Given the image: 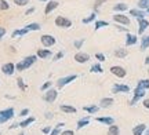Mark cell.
Instances as JSON below:
<instances>
[{"instance_id":"cell-15","label":"cell","mask_w":149,"mask_h":135,"mask_svg":"<svg viewBox=\"0 0 149 135\" xmlns=\"http://www.w3.org/2000/svg\"><path fill=\"white\" fill-rule=\"evenodd\" d=\"M51 51H48V50H39V51H37V57H39V58H42V60H46V58H48V57H51Z\"/></svg>"},{"instance_id":"cell-6","label":"cell","mask_w":149,"mask_h":135,"mask_svg":"<svg viewBox=\"0 0 149 135\" xmlns=\"http://www.w3.org/2000/svg\"><path fill=\"white\" fill-rule=\"evenodd\" d=\"M57 97H58V92L55 91V90H48V91L44 94V101L53 103L54 101L57 99Z\"/></svg>"},{"instance_id":"cell-16","label":"cell","mask_w":149,"mask_h":135,"mask_svg":"<svg viewBox=\"0 0 149 135\" xmlns=\"http://www.w3.org/2000/svg\"><path fill=\"white\" fill-rule=\"evenodd\" d=\"M145 128H146V125L145 124H138L137 127H134L133 134L134 135H142L144 134V131H145Z\"/></svg>"},{"instance_id":"cell-8","label":"cell","mask_w":149,"mask_h":135,"mask_svg":"<svg viewBox=\"0 0 149 135\" xmlns=\"http://www.w3.org/2000/svg\"><path fill=\"white\" fill-rule=\"evenodd\" d=\"M76 77H77L76 75H70V76H66V77L59 79V80H58V87H64V86H66V84H69L70 81L76 80Z\"/></svg>"},{"instance_id":"cell-45","label":"cell","mask_w":149,"mask_h":135,"mask_svg":"<svg viewBox=\"0 0 149 135\" xmlns=\"http://www.w3.org/2000/svg\"><path fill=\"white\" fill-rule=\"evenodd\" d=\"M4 35H6V29H4V28H0V39L3 37Z\"/></svg>"},{"instance_id":"cell-53","label":"cell","mask_w":149,"mask_h":135,"mask_svg":"<svg viewBox=\"0 0 149 135\" xmlns=\"http://www.w3.org/2000/svg\"><path fill=\"white\" fill-rule=\"evenodd\" d=\"M42 1H47V0H42Z\"/></svg>"},{"instance_id":"cell-12","label":"cell","mask_w":149,"mask_h":135,"mask_svg":"<svg viewBox=\"0 0 149 135\" xmlns=\"http://www.w3.org/2000/svg\"><path fill=\"white\" fill-rule=\"evenodd\" d=\"M112 91L115 92V94H117V92H128L130 91V87L124 86V84H115Z\"/></svg>"},{"instance_id":"cell-22","label":"cell","mask_w":149,"mask_h":135,"mask_svg":"<svg viewBox=\"0 0 149 135\" xmlns=\"http://www.w3.org/2000/svg\"><path fill=\"white\" fill-rule=\"evenodd\" d=\"M115 55H116L117 58H124L126 55H127V50H124V48H119L115 51Z\"/></svg>"},{"instance_id":"cell-28","label":"cell","mask_w":149,"mask_h":135,"mask_svg":"<svg viewBox=\"0 0 149 135\" xmlns=\"http://www.w3.org/2000/svg\"><path fill=\"white\" fill-rule=\"evenodd\" d=\"M113 10L115 11H126L127 10V4H124V3H119L113 7Z\"/></svg>"},{"instance_id":"cell-46","label":"cell","mask_w":149,"mask_h":135,"mask_svg":"<svg viewBox=\"0 0 149 135\" xmlns=\"http://www.w3.org/2000/svg\"><path fill=\"white\" fill-rule=\"evenodd\" d=\"M43 132H44V134H48V132H51V127H46V128H43Z\"/></svg>"},{"instance_id":"cell-49","label":"cell","mask_w":149,"mask_h":135,"mask_svg":"<svg viewBox=\"0 0 149 135\" xmlns=\"http://www.w3.org/2000/svg\"><path fill=\"white\" fill-rule=\"evenodd\" d=\"M33 11H35V8H31V10H28V11H26V15H29V14H32Z\"/></svg>"},{"instance_id":"cell-29","label":"cell","mask_w":149,"mask_h":135,"mask_svg":"<svg viewBox=\"0 0 149 135\" xmlns=\"http://www.w3.org/2000/svg\"><path fill=\"white\" fill-rule=\"evenodd\" d=\"M98 106H84V110L88 112V113H97L98 112Z\"/></svg>"},{"instance_id":"cell-40","label":"cell","mask_w":149,"mask_h":135,"mask_svg":"<svg viewBox=\"0 0 149 135\" xmlns=\"http://www.w3.org/2000/svg\"><path fill=\"white\" fill-rule=\"evenodd\" d=\"M48 87H51V81H47L46 84H43V86H42V91H44V90H47Z\"/></svg>"},{"instance_id":"cell-7","label":"cell","mask_w":149,"mask_h":135,"mask_svg":"<svg viewBox=\"0 0 149 135\" xmlns=\"http://www.w3.org/2000/svg\"><path fill=\"white\" fill-rule=\"evenodd\" d=\"M14 70H15V65L14 64H11V62H8V64H4V65L1 66V72L4 73V75H13L14 73Z\"/></svg>"},{"instance_id":"cell-1","label":"cell","mask_w":149,"mask_h":135,"mask_svg":"<svg viewBox=\"0 0 149 135\" xmlns=\"http://www.w3.org/2000/svg\"><path fill=\"white\" fill-rule=\"evenodd\" d=\"M35 61H36V57H35V55L26 57L22 62H18V64H17V66H15L17 70H25V69H28V68H31V65L35 64Z\"/></svg>"},{"instance_id":"cell-41","label":"cell","mask_w":149,"mask_h":135,"mask_svg":"<svg viewBox=\"0 0 149 135\" xmlns=\"http://www.w3.org/2000/svg\"><path fill=\"white\" fill-rule=\"evenodd\" d=\"M61 135H74V132L72 130H66V131H62Z\"/></svg>"},{"instance_id":"cell-3","label":"cell","mask_w":149,"mask_h":135,"mask_svg":"<svg viewBox=\"0 0 149 135\" xmlns=\"http://www.w3.org/2000/svg\"><path fill=\"white\" fill-rule=\"evenodd\" d=\"M13 116H14V109L13 108L1 110V112H0V124H3L6 121H8L10 119H13Z\"/></svg>"},{"instance_id":"cell-51","label":"cell","mask_w":149,"mask_h":135,"mask_svg":"<svg viewBox=\"0 0 149 135\" xmlns=\"http://www.w3.org/2000/svg\"><path fill=\"white\" fill-rule=\"evenodd\" d=\"M145 135H149V130H148V131H146V134H145Z\"/></svg>"},{"instance_id":"cell-18","label":"cell","mask_w":149,"mask_h":135,"mask_svg":"<svg viewBox=\"0 0 149 135\" xmlns=\"http://www.w3.org/2000/svg\"><path fill=\"white\" fill-rule=\"evenodd\" d=\"M137 36L135 35H127V39H126V46H133V44L137 43Z\"/></svg>"},{"instance_id":"cell-24","label":"cell","mask_w":149,"mask_h":135,"mask_svg":"<svg viewBox=\"0 0 149 135\" xmlns=\"http://www.w3.org/2000/svg\"><path fill=\"white\" fill-rule=\"evenodd\" d=\"M88 123H90V119H88V117L79 120V121H77V128H83L86 125H88Z\"/></svg>"},{"instance_id":"cell-25","label":"cell","mask_w":149,"mask_h":135,"mask_svg":"<svg viewBox=\"0 0 149 135\" xmlns=\"http://www.w3.org/2000/svg\"><path fill=\"white\" fill-rule=\"evenodd\" d=\"M130 14L131 15H134V17H137V18H144V15H145V12H142L141 10H130Z\"/></svg>"},{"instance_id":"cell-19","label":"cell","mask_w":149,"mask_h":135,"mask_svg":"<svg viewBox=\"0 0 149 135\" xmlns=\"http://www.w3.org/2000/svg\"><path fill=\"white\" fill-rule=\"evenodd\" d=\"M97 121L98 123H104V124H113V119L112 117H97Z\"/></svg>"},{"instance_id":"cell-35","label":"cell","mask_w":149,"mask_h":135,"mask_svg":"<svg viewBox=\"0 0 149 135\" xmlns=\"http://www.w3.org/2000/svg\"><path fill=\"white\" fill-rule=\"evenodd\" d=\"M0 8L1 10H8V3L6 0H0Z\"/></svg>"},{"instance_id":"cell-36","label":"cell","mask_w":149,"mask_h":135,"mask_svg":"<svg viewBox=\"0 0 149 135\" xmlns=\"http://www.w3.org/2000/svg\"><path fill=\"white\" fill-rule=\"evenodd\" d=\"M14 3L17 6H26L29 3V0H14Z\"/></svg>"},{"instance_id":"cell-34","label":"cell","mask_w":149,"mask_h":135,"mask_svg":"<svg viewBox=\"0 0 149 135\" xmlns=\"http://www.w3.org/2000/svg\"><path fill=\"white\" fill-rule=\"evenodd\" d=\"M91 72H95V73H102V68H101V65H98V64L93 65V68H91Z\"/></svg>"},{"instance_id":"cell-23","label":"cell","mask_w":149,"mask_h":135,"mask_svg":"<svg viewBox=\"0 0 149 135\" xmlns=\"http://www.w3.org/2000/svg\"><path fill=\"white\" fill-rule=\"evenodd\" d=\"M108 135H119V127L112 124L109 127V130H108Z\"/></svg>"},{"instance_id":"cell-54","label":"cell","mask_w":149,"mask_h":135,"mask_svg":"<svg viewBox=\"0 0 149 135\" xmlns=\"http://www.w3.org/2000/svg\"><path fill=\"white\" fill-rule=\"evenodd\" d=\"M19 135H24V134H22V132H21V134H19Z\"/></svg>"},{"instance_id":"cell-50","label":"cell","mask_w":149,"mask_h":135,"mask_svg":"<svg viewBox=\"0 0 149 135\" xmlns=\"http://www.w3.org/2000/svg\"><path fill=\"white\" fill-rule=\"evenodd\" d=\"M145 64H146V65H149V57H146V60H145Z\"/></svg>"},{"instance_id":"cell-9","label":"cell","mask_w":149,"mask_h":135,"mask_svg":"<svg viewBox=\"0 0 149 135\" xmlns=\"http://www.w3.org/2000/svg\"><path fill=\"white\" fill-rule=\"evenodd\" d=\"M88 60H90V55L84 54V53H77V54L74 55V61L79 62V64H86Z\"/></svg>"},{"instance_id":"cell-47","label":"cell","mask_w":149,"mask_h":135,"mask_svg":"<svg viewBox=\"0 0 149 135\" xmlns=\"http://www.w3.org/2000/svg\"><path fill=\"white\" fill-rule=\"evenodd\" d=\"M104 1H105V0H98V1L95 3V8H98V7H100V6H101Z\"/></svg>"},{"instance_id":"cell-4","label":"cell","mask_w":149,"mask_h":135,"mask_svg":"<svg viewBox=\"0 0 149 135\" xmlns=\"http://www.w3.org/2000/svg\"><path fill=\"white\" fill-rule=\"evenodd\" d=\"M55 25L59 28H69V26H72V22L68 18H64L62 15H59L55 18Z\"/></svg>"},{"instance_id":"cell-39","label":"cell","mask_w":149,"mask_h":135,"mask_svg":"<svg viewBox=\"0 0 149 135\" xmlns=\"http://www.w3.org/2000/svg\"><path fill=\"white\" fill-rule=\"evenodd\" d=\"M83 43H84V40H83V39H81V40H79V42H74V47H76V48H80Z\"/></svg>"},{"instance_id":"cell-32","label":"cell","mask_w":149,"mask_h":135,"mask_svg":"<svg viewBox=\"0 0 149 135\" xmlns=\"http://www.w3.org/2000/svg\"><path fill=\"white\" fill-rule=\"evenodd\" d=\"M26 29L28 30H39V29H40V25H39V24H29L26 26Z\"/></svg>"},{"instance_id":"cell-21","label":"cell","mask_w":149,"mask_h":135,"mask_svg":"<svg viewBox=\"0 0 149 135\" xmlns=\"http://www.w3.org/2000/svg\"><path fill=\"white\" fill-rule=\"evenodd\" d=\"M35 121V117H28L26 120H24V121H21L19 123V127H22V128H25V127H28V125H31Z\"/></svg>"},{"instance_id":"cell-33","label":"cell","mask_w":149,"mask_h":135,"mask_svg":"<svg viewBox=\"0 0 149 135\" xmlns=\"http://www.w3.org/2000/svg\"><path fill=\"white\" fill-rule=\"evenodd\" d=\"M109 24L107 21H97L95 22V29H100V28H104V26H108Z\"/></svg>"},{"instance_id":"cell-20","label":"cell","mask_w":149,"mask_h":135,"mask_svg":"<svg viewBox=\"0 0 149 135\" xmlns=\"http://www.w3.org/2000/svg\"><path fill=\"white\" fill-rule=\"evenodd\" d=\"M112 103H113L112 98H104V99H101V108H108V106H111Z\"/></svg>"},{"instance_id":"cell-14","label":"cell","mask_w":149,"mask_h":135,"mask_svg":"<svg viewBox=\"0 0 149 135\" xmlns=\"http://www.w3.org/2000/svg\"><path fill=\"white\" fill-rule=\"evenodd\" d=\"M57 7H58V1H48V4L46 6V10H44V14H50Z\"/></svg>"},{"instance_id":"cell-37","label":"cell","mask_w":149,"mask_h":135,"mask_svg":"<svg viewBox=\"0 0 149 135\" xmlns=\"http://www.w3.org/2000/svg\"><path fill=\"white\" fill-rule=\"evenodd\" d=\"M94 19H95V14H91L88 18H84V19H83V24H88V22L94 21Z\"/></svg>"},{"instance_id":"cell-5","label":"cell","mask_w":149,"mask_h":135,"mask_svg":"<svg viewBox=\"0 0 149 135\" xmlns=\"http://www.w3.org/2000/svg\"><path fill=\"white\" fill-rule=\"evenodd\" d=\"M40 40H42V44L44 47H51V46L55 44V39L51 35H43L42 37H40Z\"/></svg>"},{"instance_id":"cell-48","label":"cell","mask_w":149,"mask_h":135,"mask_svg":"<svg viewBox=\"0 0 149 135\" xmlns=\"http://www.w3.org/2000/svg\"><path fill=\"white\" fill-rule=\"evenodd\" d=\"M144 106L146 109H149V99H145V101H144Z\"/></svg>"},{"instance_id":"cell-27","label":"cell","mask_w":149,"mask_h":135,"mask_svg":"<svg viewBox=\"0 0 149 135\" xmlns=\"http://www.w3.org/2000/svg\"><path fill=\"white\" fill-rule=\"evenodd\" d=\"M62 125H64V123H59V124H57V127H55V128L50 132V135H59V134H61V128H62Z\"/></svg>"},{"instance_id":"cell-52","label":"cell","mask_w":149,"mask_h":135,"mask_svg":"<svg viewBox=\"0 0 149 135\" xmlns=\"http://www.w3.org/2000/svg\"><path fill=\"white\" fill-rule=\"evenodd\" d=\"M146 11H148V12H149V7H148V8H146Z\"/></svg>"},{"instance_id":"cell-11","label":"cell","mask_w":149,"mask_h":135,"mask_svg":"<svg viewBox=\"0 0 149 135\" xmlns=\"http://www.w3.org/2000/svg\"><path fill=\"white\" fill-rule=\"evenodd\" d=\"M113 19L119 24H123V25H130V19H128L126 15H123V14H116V15H113Z\"/></svg>"},{"instance_id":"cell-10","label":"cell","mask_w":149,"mask_h":135,"mask_svg":"<svg viewBox=\"0 0 149 135\" xmlns=\"http://www.w3.org/2000/svg\"><path fill=\"white\" fill-rule=\"evenodd\" d=\"M111 72H112V75L117 76V77H124L126 76V70L123 69L122 66H112Z\"/></svg>"},{"instance_id":"cell-42","label":"cell","mask_w":149,"mask_h":135,"mask_svg":"<svg viewBox=\"0 0 149 135\" xmlns=\"http://www.w3.org/2000/svg\"><path fill=\"white\" fill-rule=\"evenodd\" d=\"M18 87H21V90H25V88H26V87L24 86V83H22V79H18Z\"/></svg>"},{"instance_id":"cell-26","label":"cell","mask_w":149,"mask_h":135,"mask_svg":"<svg viewBox=\"0 0 149 135\" xmlns=\"http://www.w3.org/2000/svg\"><path fill=\"white\" fill-rule=\"evenodd\" d=\"M29 32L26 28L25 29H18V30H14L13 32V37H17V36H22V35H26V33Z\"/></svg>"},{"instance_id":"cell-38","label":"cell","mask_w":149,"mask_h":135,"mask_svg":"<svg viewBox=\"0 0 149 135\" xmlns=\"http://www.w3.org/2000/svg\"><path fill=\"white\" fill-rule=\"evenodd\" d=\"M95 58L98 61H101V62H102V61H105V55L101 54V53H98V54H95Z\"/></svg>"},{"instance_id":"cell-17","label":"cell","mask_w":149,"mask_h":135,"mask_svg":"<svg viewBox=\"0 0 149 135\" xmlns=\"http://www.w3.org/2000/svg\"><path fill=\"white\" fill-rule=\"evenodd\" d=\"M59 109H61L62 112H65V113H76V108L69 106V105H61Z\"/></svg>"},{"instance_id":"cell-13","label":"cell","mask_w":149,"mask_h":135,"mask_svg":"<svg viewBox=\"0 0 149 135\" xmlns=\"http://www.w3.org/2000/svg\"><path fill=\"white\" fill-rule=\"evenodd\" d=\"M138 24H139L138 33H139V35H142V33L145 32V29L149 26V22L146 21V19H144V18H139V19H138Z\"/></svg>"},{"instance_id":"cell-55","label":"cell","mask_w":149,"mask_h":135,"mask_svg":"<svg viewBox=\"0 0 149 135\" xmlns=\"http://www.w3.org/2000/svg\"><path fill=\"white\" fill-rule=\"evenodd\" d=\"M148 73H149V70H148Z\"/></svg>"},{"instance_id":"cell-44","label":"cell","mask_w":149,"mask_h":135,"mask_svg":"<svg viewBox=\"0 0 149 135\" xmlns=\"http://www.w3.org/2000/svg\"><path fill=\"white\" fill-rule=\"evenodd\" d=\"M62 55H64V53H58V54H57V55H55V57H54V61H58L59 58L62 57Z\"/></svg>"},{"instance_id":"cell-30","label":"cell","mask_w":149,"mask_h":135,"mask_svg":"<svg viewBox=\"0 0 149 135\" xmlns=\"http://www.w3.org/2000/svg\"><path fill=\"white\" fill-rule=\"evenodd\" d=\"M149 47V36L142 39V44H141V50H146Z\"/></svg>"},{"instance_id":"cell-2","label":"cell","mask_w":149,"mask_h":135,"mask_svg":"<svg viewBox=\"0 0 149 135\" xmlns=\"http://www.w3.org/2000/svg\"><path fill=\"white\" fill-rule=\"evenodd\" d=\"M145 90H146L145 87H142L141 84H138V86H137V88L134 90V98L131 99L130 105H135V103H137V101H139L141 98L144 97V95H145Z\"/></svg>"},{"instance_id":"cell-43","label":"cell","mask_w":149,"mask_h":135,"mask_svg":"<svg viewBox=\"0 0 149 135\" xmlns=\"http://www.w3.org/2000/svg\"><path fill=\"white\" fill-rule=\"evenodd\" d=\"M28 113H29V110L28 109H24L21 113H19V116H22V117H25V116H28Z\"/></svg>"},{"instance_id":"cell-31","label":"cell","mask_w":149,"mask_h":135,"mask_svg":"<svg viewBox=\"0 0 149 135\" xmlns=\"http://www.w3.org/2000/svg\"><path fill=\"white\" fill-rule=\"evenodd\" d=\"M138 7H139V8H148V7H149V0H139V1H138Z\"/></svg>"}]
</instances>
